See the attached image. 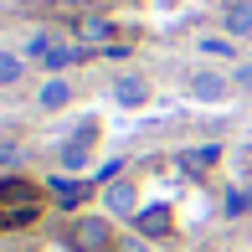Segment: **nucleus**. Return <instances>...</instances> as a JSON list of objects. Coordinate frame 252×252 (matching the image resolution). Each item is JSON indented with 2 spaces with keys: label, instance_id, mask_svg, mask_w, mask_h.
Returning <instances> with one entry per match:
<instances>
[{
  "label": "nucleus",
  "instance_id": "nucleus-17",
  "mask_svg": "<svg viewBox=\"0 0 252 252\" xmlns=\"http://www.w3.org/2000/svg\"><path fill=\"white\" fill-rule=\"evenodd\" d=\"M5 226H10V211H5V206H0V232H5Z\"/></svg>",
  "mask_w": 252,
  "mask_h": 252
},
{
  "label": "nucleus",
  "instance_id": "nucleus-15",
  "mask_svg": "<svg viewBox=\"0 0 252 252\" xmlns=\"http://www.w3.org/2000/svg\"><path fill=\"white\" fill-rule=\"evenodd\" d=\"M201 52H211V57H232V47H226V41H216V36L201 41Z\"/></svg>",
  "mask_w": 252,
  "mask_h": 252
},
{
  "label": "nucleus",
  "instance_id": "nucleus-8",
  "mask_svg": "<svg viewBox=\"0 0 252 252\" xmlns=\"http://www.w3.org/2000/svg\"><path fill=\"white\" fill-rule=\"evenodd\" d=\"M113 98H119L124 108H139V103L150 98V88H144V77H119V88H113Z\"/></svg>",
  "mask_w": 252,
  "mask_h": 252
},
{
  "label": "nucleus",
  "instance_id": "nucleus-16",
  "mask_svg": "<svg viewBox=\"0 0 252 252\" xmlns=\"http://www.w3.org/2000/svg\"><path fill=\"white\" fill-rule=\"evenodd\" d=\"M119 252H144V242H139V237H129V242H119Z\"/></svg>",
  "mask_w": 252,
  "mask_h": 252
},
{
  "label": "nucleus",
  "instance_id": "nucleus-3",
  "mask_svg": "<svg viewBox=\"0 0 252 252\" xmlns=\"http://www.w3.org/2000/svg\"><path fill=\"white\" fill-rule=\"evenodd\" d=\"M0 206L5 211H21V206H41V190L31 180H0Z\"/></svg>",
  "mask_w": 252,
  "mask_h": 252
},
{
  "label": "nucleus",
  "instance_id": "nucleus-6",
  "mask_svg": "<svg viewBox=\"0 0 252 252\" xmlns=\"http://www.w3.org/2000/svg\"><path fill=\"white\" fill-rule=\"evenodd\" d=\"M108 211H113V216H139V206H134V186H129V180H113V186H108Z\"/></svg>",
  "mask_w": 252,
  "mask_h": 252
},
{
  "label": "nucleus",
  "instance_id": "nucleus-13",
  "mask_svg": "<svg viewBox=\"0 0 252 252\" xmlns=\"http://www.w3.org/2000/svg\"><path fill=\"white\" fill-rule=\"evenodd\" d=\"M221 211H226V216H242V211H252V190H232Z\"/></svg>",
  "mask_w": 252,
  "mask_h": 252
},
{
  "label": "nucleus",
  "instance_id": "nucleus-11",
  "mask_svg": "<svg viewBox=\"0 0 252 252\" xmlns=\"http://www.w3.org/2000/svg\"><path fill=\"white\" fill-rule=\"evenodd\" d=\"M211 159H216V150L206 144V150H186V155H180V165H186V170H206Z\"/></svg>",
  "mask_w": 252,
  "mask_h": 252
},
{
  "label": "nucleus",
  "instance_id": "nucleus-2",
  "mask_svg": "<svg viewBox=\"0 0 252 252\" xmlns=\"http://www.w3.org/2000/svg\"><path fill=\"white\" fill-rule=\"evenodd\" d=\"M93 139H98V124H83V134H72V139L62 144V155H57V159H62L67 170H83L88 159H93Z\"/></svg>",
  "mask_w": 252,
  "mask_h": 252
},
{
  "label": "nucleus",
  "instance_id": "nucleus-12",
  "mask_svg": "<svg viewBox=\"0 0 252 252\" xmlns=\"http://www.w3.org/2000/svg\"><path fill=\"white\" fill-rule=\"evenodd\" d=\"M21 77V57H10V52H0V88H10Z\"/></svg>",
  "mask_w": 252,
  "mask_h": 252
},
{
  "label": "nucleus",
  "instance_id": "nucleus-10",
  "mask_svg": "<svg viewBox=\"0 0 252 252\" xmlns=\"http://www.w3.org/2000/svg\"><path fill=\"white\" fill-rule=\"evenodd\" d=\"M226 31H232V36H252V5H232L226 10Z\"/></svg>",
  "mask_w": 252,
  "mask_h": 252
},
{
  "label": "nucleus",
  "instance_id": "nucleus-14",
  "mask_svg": "<svg viewBox=\"0 0 252 252\" xmlns=\"http://www.w3.org/2000/svg\"><path fill=\"white\" fill-rule=\"evenodd\" d=\"M77 57H83L77 47H57V52L47 57V67H52V72H62V67H67V62H77Z\"/></svg>",
  "mask_w": 252,
  "mask_h": 252
},
{
  "label": "nucleus",
  "instance_id": "nucleus-9",
  "mask_svg": "<svg viewBox=\"0 0 252 252\" xmlns=\"http://www.w3.org/2000/svg\"><path fill=\"white\" fill-rule=\"evenodd\" d=\"M52 196H57V206H67V211H77L83 206V196H88V180H52Z\"/></svg>",
  "mask_w": 252,
  "mask_h": 252
},
{
  "label": "nucleus",
  "instance_id": "nucleus-5",
  "mask_svg": "<svg viewBox=\"0 0 252 252\" xmlns=\"http://www.w3.org/2000/svg\"><path fill=\"white\" fill-rule=\"evenodd\" d=\"M67 98H72V88H67V77H47L41 83V93H36V108H67Z\"/></svg>",
  "mask_w": 252,
  "mask_h": 252
},
{
  "label": "nucleus",
  "instance_id": "nucleus-1",
  "mask_svg": "<svg viewBox=\"0 0 252 252\" xmlns=\"http://www.w3.org/2000/svg\"><path fill=\"white\" fill-rule=\"evenodd\" d=\"M72 247H77V252H108V247H113L108 221H103V216H77V226H72Z\"/></svg>",
  "mask_w": 252,
  "mask_h": 252
},
{
  "label": "nucleus",
  "instance_id": "nucleus-7",
  "mask_svg": "<svg viewBox=\"0 0 252 252\" xmlns=\"http://www.w3.org/2000/svg\"><path fill=\"white\" fill-rule=\"evenodd\" d=\"M134 221H139L144 237H165V232H170V206H150V211H139Z\"/></svg>",
  "mask_w": 252,
  "mask_h": 252
},
{
  "label": "nucleus",
  "instance_id": "nucleus-4",
  "mask_svg": "<svg viewBox=\"0 0 252 252\" xmlns=\"http://www.w3.org/2000/svg\"><path fill=\"white\" fill-rule=\"evenodd\" d=\"M190 93L206 98V103H221L226 98V77L221 72H196V77H190Z\"/></svg>",
  "mask_w": 252,
  "mask_h": 252
}]
</instances>
